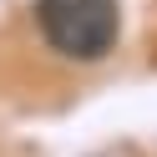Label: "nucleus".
Segmentation results:
<instances>
[{"instance_id":"f257e3e1","label":"nucleus","mask_w":157,"mask_h":157,"mask_svg":"<svg viewBox=\"0 0 157 157\" xmlns=\"http://www.w3.org/2000/svg\"><path fill=\"white\" fill-rule=\"evenodd\" d=\"M36 25L56 56L101 61L117 46L122 10H117V0H36Z\"/></svg>"}]
</instances>
